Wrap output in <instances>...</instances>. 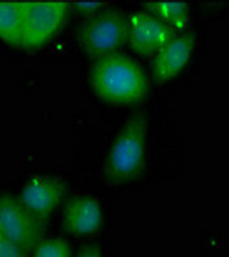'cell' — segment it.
<instances>
[{
  "label": "cell",
  "mask_w": 229,
  "mask_h": 257,
  "mask_svg": "<svg viewBox=\"0 0 229 257\" xmlns=\"http://www.w3.org/2000/svg\"><path fill=\"white\" fill-rule=\"evenodd\" d=\"M90 84L94 93L114 105L139 103L148 92V79L135 59L114 52L92 63Z\"/></svg>",
  "instance_id": "1"
},
{
  "label": "cell",
  "mask_w": 229,
  "mask_h": 257,
  "mask_svg": "<svg viewBox=\"0 0 229 257\" xmlns=\"http://www.w3.org/2000/svg\"><path fill=\"white\" fill-rule=\"evenodd\" d=\"M148 118L137 109L125 122L110 147L105 166L109 183L120 185L135 179L144 168Z\"/></svg>",
  "instance_id": "2"
},
{
  "label": "cell",
  "mask_w": 229,
  "mask_h": 257,
  "mask_svg": "<svg viewBox=\"0 0 229 257\" xmlns=\"http://www.w3.org/2000/svg\"><path fill=\"white\" fill-rule=\"evenodd\" d=\"M79 44L94 60L114 54L126 44V15L115 9H103L91 15L79 28Z\"/></svg>",
  "instance_id": "3"
},
{
  "label": "cell",
  "mask_w": 229,
  "mask_h": 257,
  "mask_svg": "<svg viewBox=\"0 0 229 257\" xmlns=\"http://www.w3.org/2000/svg\"><path fill=\"white\" fill-rule=\"evenodd\" d=\"M41 219L30 212L13 194H0V231L25 253H33L44 237Z\"/></svg>",
  "instance_id": "4"
},
{
  "label": "cell",
  "mask_w": 229,
  "mask_h": 257,
  "mask_svg": "<svg viewBox=\"0 0 229 257\" xmlns=\"http://www.w3.org/2000/svg\"><path fill=\"white\" fill-rule=\"evenodd\" d=\"M69 5L63 2H24L22 48H37L50 41L65 24Z\"/></svg>",
  "instance_id": "5"
},
{
  "label": "cell",
  "mask_w": 229,
  "mask_h": 257,
  "mask_svg": "<svg viewBox=\"0 0 229 257\" xmlns=\"http://www.w3.org/2000/svg\"><path fill=\"white\" fill-rule=\"evenodd\" d=\"M177 36L148 11H133L126 15V43L140 56H152Z\"/></svg>",
  "instance_id": "6"
},
{
  "label": "cell",
  "mask_w": 229,
  "mask_h": 257,
  "mask_svg": "<svg viewBox=\"0 0 229 257\" xmlns=\"http://www.w3.org/2000/svg\"><path fill=\"white\" fill-rule=\"evenodd\" d=\"M66 183L55 177H35L28 181L20 194V201L30 212L48 223L51 213L62 204Z\"/></svg>",
  "instance_id": "7"
},
{
  "label": "cell",
  "mask_w": 229,
  "mask_h": 257,
  "mask_svg": "<svg viewBox=\"0 0 229 257\" xmlns=\"http://www.w3.org/2000/svg\"><path fill=\"white\" fill-rule=\"evenodd\" d=\"M196 45V36L194 33H184L176 36L165 44L155 54L152 63V78L158 84L169 82L179 75L188 63L192 51Z\"/></svg>",
  "instance_id": "8"
},
{
  "label": "cell",
  "mask_w": 229,
  "mask_h": 257,
  "mask_svg": "<svg viewBox=\"0 0 229 257\" xmlns=\"http://www.w3.org/2000/svg\"><path fill=\"white\" fill-rule=\"evenodd\" d=\"M102 226L99 201L91 196L70 198L63 207V227L70 235L81 237L98 231Z\"/></svg>",
  "instance_id": "9"
},
{
  "label": "cell",
  "mask_w": 229,
  "mask_h": 257,
  "mask_svg": "<svg viewBox=\"0 0 229 257\" xmlns=\"http://www.w3.org/2000/svg\"><path fill=\"white\" fill-rule=\"evenodd\" d=\"M24 26V2H0V39L21 47Z\"/></svg>",
  "instance_id": "10"
},
{
  "label": "cell",
  "mask_w": 229,
  "mask_h": 257,
  "mask_svg": "<svg viewBox=\"0 0 229 257\" xmlns=\"http://www.w3.org/2000/svg\"><path fill=\"white\" fill-rule=\"evenodd\" d=\"M144 6L148 13L175 32L184 30L188 25L189 6L184 2H147Z\"/></svg>",
  "instance_id": "11"
},
{
  "label": "cell",
  "mask_w": 229,
  "mask_h": 257,
  "mask_svg": "<svg viewBox=\"0 0 229 257\" xmlns=\"http://www.w3.org/2000/svg\"><path fill=\"white\" fill-rule=\"evenodd\" d=\"M33 257H71V249L63 238H43L35 249Z\"/></svg>",
  "instance_id": "12"
},
{
  "label": "cell",
  "mask_w": 229,
  "mask_h": 257,
  "mask_svg": "<svg viewBox=\"0 0 229 257\" xmlns=\"http://www.w3.org/2000/svg\"><path fill=\"white\" fill-rule=\"evenodd\" d=\"M105 6V2H73L71 5H69V9H73V11L81 15L91 17L103 10Z\"/></svg>",
  "instance_id": "13"
},
{
  "label": "cell",
  "mask_w": 229,
  "mask_h": 257,
  "mask_svg": "<svg viewBox=\"0 0 229 257\" xmlns=\"http://www.w3.org/2000/svg\"><path fill=\"white\" fill-rule=\"evenodd\" d=\"M0 257H28V253L0 231Z\"/></svg>",
  "instance_id": "14"
},
{
  "label": "cell",
  "mask_w": 229,
  "mask_h": 257,
  "mask_svg": "<svg viewBox=\"0 0 229 257\" xmlns=\"http://www.w3.org/2000/svg\"><path fill=\"white\" fill-rule=\"evenodd\" d=\"M75 257H103L102 256V250H100V246L98 243H92V245H88L87 247H84L79 254Z\"/></svg>",
  "instance_id": "15"
}]
</instances>
